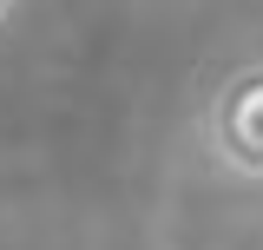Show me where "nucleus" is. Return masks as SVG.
I'll return each mask as SVG.
<instances>
[{
    "label": "nucleus",
    "mask_w": 263,
    "mask_h": 250,
    "mask_svg": "<svg viewBox=\"0 0 263 250\" xmlns=\"http://www.w3.org/2000/svg\"><path fill=\"white\" fill-rule=\"evenodd\" d=\"M204 152L230 178L263 185V60H243L224 73V86L204 105Z\"/></svg>",
    "instance_id": "1"
},
{
    "label": "nucleus",
    "mask_w": 263,
    "mask_h": 250,
    "mask_svg": "<svg viewBox=\"0 0 263 250\" xmlns=\"http://www.w3.org/2000/svg\"><path fill=\"white\" fill-rule=\"evenodd\" d=\"M7 13H13V0H0V27H7Z\"/></svg>",
    "instance_id": "2"
}]
</instances>
